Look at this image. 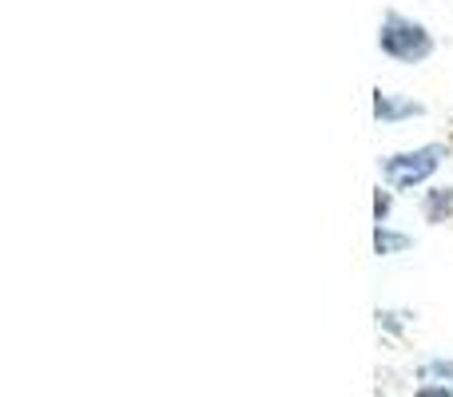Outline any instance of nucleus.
I'll list each match as a JSON object with an SVG mask.
<instances>
[{"mask_svg":"<svg viewBox=\"0 0 453 397\" xmlns=\"http://www.w3.org/2000/svg\"><path fill=\"white\" fill-rule=\"evenodd\" d=\"M382 52L394 56V60H422V56H430V36H426L422 24H410L402 20V16H390V20L382 24Z\"/></svg>","mask_w":453,"mask_h":397,"instance_id":"nucleus-1","label":"nucleus"},{"mask_svg":"<svg viewBox=\"0 0 453 397\" xmlns=\"http://www.w3.org/2000/svg\"><path fill=\"white\" fill-rule=\"evenodd\" d=\"M438 148H426V151H414V156H394L390 164H386V179L394 183V187H410V183H422L426 175L438 167Z\"/></svg>","mask_w":453,"mask_h":397,"instance_id":"nucleus-2","label":"nucleus"},{"mask_svg":"<svg viewBox=\"0 0 453 397\" xmlns=\"http://www.w3.org/2000/svg\"><path fill=\"white\" fill-rule=\"evenodd\" d=\"M402 111H418L414 103H394L390 95H378V116L382 119H394V116H402Z\"/></svg>","mask_w":453,"mask_h":397,"instance_id":"nucleus-3","label":"nucleus"},{"mask_svg":"<svg viewBox=\"0 0 453 397\" xmlns=\"http://www.w3.org/2000/svg\"><path fill=\"white\" fill-rule=\"evenodd\" d=\"M394 247H406V239H398V234H382V231H378V250H382V255H386V250H394Z\"/></svg>","mask_w":453,"mask_h":397,"instance_id":"nucleus-4","label":"nucleus"},{"mask_svg":"<svg viewBox=\"0 0 453 397\" xmlns=\"http://www.w3.org/2000/svg\"><path fill=\"white\" fill-rule=\"evenodd\" d=\"M414 397H453V393L446 390V386H426V390H418Z\"/></svg>","mask_w":453,"mask_h":397,"instance_id":"nucleus-5","label":"nucleus"}]
</instances>
